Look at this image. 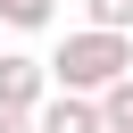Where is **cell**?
<instances>
[{
  "mask_svg": "<svg viewBox=\"0 0 133 133\" xmlns=\"http://www.w3.org/2000/svg\"><path fill=\"white\" fill-rule=\"evenodd\" d=\"M125 75H133V33H100V25H83V33H66V42L50 50V83H58V91L100 100V91L125 83Z\"/></svg>",
  "mask_w": 133,
  "mask_h": 133,
  "instance_id": "cell-1",
  "label": "cell"
},
{
  "mask_svg": "<svg viewBox=\"0 0 133 133\" xmlns=\"http://www.w3.org/2000/svg\"><path fill=\"white\" fill-rule=\"evenodd\" d=\"M50 100H58V83H50V58L0 50V116H42Z\"/></svg>",
  "mask_w": 133,
  "mask_h": 133,
  "instance_id": "cell-2",
  "label": "cell"
},
{
  "mask_svg": "<svg viewBox=\"0 0 133 133\" xmlns=\"http://www.w3.org/2000/svg\"><path fill=\"white\" fill-rule=\"evenodd\" d=\"M42 133H108V116H100V100H83V91H58V100L42 108Z\"/></svg>",
  "mask_w": 133,
  "mask_h": 133,
  "instance_id": "cell-3",
  "label": "cell"
},
{
  "mask_svg": "<svg viewBox=\"0 0 133 133\" xmlns=\"http://www.w3.org/2000/svg\"><path fill=\"white\" fill-rule=\"evenodd\" d=\"M50 17H58V0H0V25L8 33H42Z\"/></svg>",
  "mask_w": 133,
  "mask_h": 133,
  "instance_id": "cell-4",
  "label": "cell"
},
{
  "mask_svg": "<svg viewBox=\"0 0 133 133\" xmlns=\"http://www.w3.org/2000/svg\"><path fill=\"white\" fill-rule=\"evenodd\" d=\"M100 116H108V133H133V75L100 91Z\"/></svg>",
  "mask_w": 133,
  "mask_h": 133,
  "instance_id": "cell-5",
  "label": "cell"
},
{
  "mask_svg": "<svg viewBox=\"0 0 133 133\" xmlns=\"http://www.w3.org/2000/svg\"><path fill=\"white\" fill-rule=\"evenodd\" d=\"M100 33H133V0H83Z\"/></svg>",
  "mask_w": 133,
  "mask_h": 133,
  "instance_id": "cell-6",
  "label": "cell"
},
{
  "mask_svg": "<svg viewBox=\"0 0 133 133\" xmlns=\"http://www.w3.org/2000/svg\"><path fill=\"white\" fill-rule=\"evenodd\" d=\"M0 133H42V116H0Z\"/></svg>",
  "mask_w": 133,
  "mask_h": 133,
  "instance_id": "cell-7",
  "label": "cell"
}]
</instances>
